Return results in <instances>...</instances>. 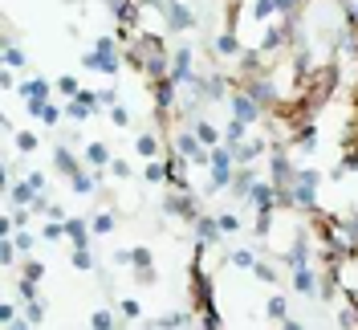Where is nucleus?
I'll use <instances>...</instances> for the list:
<instances>
[{"instance_id": "f257e3e1", "label": "nucleus", "mask_w": 358, "mask_h": 330, "mask_svg": "<svg viewBox=\"0 0 358 330\" xmlns=\"http://www.w3.org/2000/svg\"><path fill=\"white\" fill-rule=\"evenodd\" d=\"M171 151L187 155L192 167H208V163H212V147L200 143V135H196L192 123H176V131H171Z\"/></svg>"}, {"instance_id": "f03ea898", "label": "nucleus", "mask_w": 358, "mask_h": 330, "mask_svg": "<svg viewBox=\"0 0 358 330\" xmlns=\"http://www.w3.org/2000/svg\"><path fill=\"white\" fill-rule=\"evenodd\" d=\"M159 208H163V216H167V220H183V224H192V220L203 212L200 196H196L192 188H167Z\"/></svg>"}, {"instance_id": "7ed1b4c3", "label": "nucleus", "mask_w": 358, "mask_h": 330, "mask_svg": "<svg viewBox=\"0 0 358 330\" xmlns=\"http://www.w3.org/2000/svg\"><path fill=\"white\" fill-rule=\"evenodd\" d=\"M236 151L228 147V143H220V147H212V163H208V172H212V192H228V184H232V176H236Z\"/></svg>"}, {"instance_id": "20e7f679", "label": "nucleus", "mask_w": 358, "mask_h": 330, "mask_svg": "<svg viewBox=\"0 0 358 330\" xmlns=\"http://www.w3.org/2000/svg\"><path fill=\"white\" fill-rule=\"evenodd\" d=\"M317 184H322L317 167H297V179H293V188H289L297 212H313L317 208Z\"/></svg>"}, {"instance_id": "39448f33", "label": "nucleus", "mask_w": 358, "mask_h": 330, "mask_svg": "<svg viewBox=\"0 0 358 330\" xmlns=\"http://www.w3.org/2000/svg\"><path fill=\"white\" fill-rule=\"evenodd\" d=\"M24 98V110H29V118H41V110H45V102L57 94V86L49 82V78H24L21 82V90H17Z\"/></svg>"}, {"instance_id": "423d86ee", "label": "nucleus", "mask_w": 358, "mask_h": 330, "mask_svg": "<svg viewBox=\"0 0 358 330\" xmlns=\"http://www.w3.org/2000/svg\"><path fill=\"white\" fill-rule=\"evenodd\" d=\"M289 151H293V147L277 143V147L268 151V159H265V163H268V179H273L281 192H285V188H293V179H297V163L289 159Z\"/></svg>"}, {"instance_id": "0eeeda50", "label": "nucleus", "mask_w": 358, "mask_h": 330, "mask_svg": "<svg viewBox=\"0 0 358 330\" xmlns=\"http://www.w3.org/2000/svg\"><path fill=\"white\" fill-rule=\"evenodd\" d=\"M228 114L245 118V123H252V127H261V123L268 118V110L261 106V102H257V98H252V94H248L245 86H236L232 94H228Z\"/></svg>"}, {"instance_id": "6e6552de", "label": "nucleus", "mask_w": 358, "mask_h": 330, "mask_svg": "<svg viewBox=\"0 0 358 330\" xmlns=\"http://www.w3.org/2000/svg\"><path fill=\"white\" fill-rule=\"evenodd\" d=\"M82 69H98V74H106V78H118V69H122V53H102V49L90 45L86 53H82Z\"/></svg>"}, {"instance_id": "1a4fd4ad", "label": "nucleus", "mask_w": 358, "mask_h": 330, "mask_svg": "<svg viewBox=\"0 0 358 330\" xmlns=\"http://www.w3.org/2000/svg\"><path fill=\"white\" fill-rule=\"evenodd\" d=\"M236 151V163H261V159H268V151H273V139L268 135H248L241 147H232Z\"/></svg>"}, {"instance_id": "9d476101", "label": "nucleus", "mask_w": 358, "mask_h": 330, "mask_svg": "<svg viewBox=\"0 0 358 330\" xmlns=\"http://www.w3.org/2000/svg\"><path fill=\"white\" fill-rule=\"evenodd\" d=\"M252 212H277L281 208V200H277V184L273 179H257V188L248 192V200H245Z\"/></svg>"}, {"instance_id": "9b49d317", "label": "nucleus", "mask_w": 358, "mask_h": 330, "mask_svg": "<svg viewBox=\"0 0 358 330\" xmlns=\"http://www.w3.org/2000/svg\"><path fill=\"white\" fill-rule=\"evenodd\" d=\"M241 53H245V45H241V37H236V29L224 25V33L212 37V57H216V62H236Z\"/></svg>"}, {"instance_id": "f8f14e48", "label": "nucleus", "mask_w": 358, "mask_h": 330, "mask_svg": "<svg viewBox=\"0 0 358 330\" xmlns=\"http://www.w3.org/2000/svg\"><path fill=\"white\" fill-rule=\"evenodd\" d=\"M82 167H86V159H82V155H73L69 143H57V147H53V172H57L62 179H73Z\"/></svg>"}, {"instance_id": "ddd939ff", "label": "nucleus", "mask_w": 358, "mask_h": 330, "mask_svg": "<svg viewBox=\"0 0 358 330\" xmlns=\"http://www.w3.org/2000/svg\"><path fill=\"white\" fill-rule=\"evenodd\" d=\"M317 277H322V269H317V265L289 269V289H293V294H301V298H317Z\"/></svg>"}, {"instance_id": "4468645a", "label": "nucleus", "mask_w": 358, "mask_h": 330, "mask_svg": "<svg viewBox=\"0 0 358 330\" xmlns=\"http://www.w3.org/2000/svg\"><path fill=\"white\" fill-rule=\"evenodd\" d=\"M192 74H196V53H192V45H179V49H171V78L183 86Z\"/></svg>"}, {"instance_id": "2eb2a0df", "label": "nucleus", "mask_w": 358, "mask_h": 330, "mask_svg": "<svg viewBox=\"0 0 358 330\" xmlns=\"http://www.w3.org/2000/svg\"><path fill=\"white\" fill-rule=\"evenodd\" d=\"M192 233H196V241H203V245H220L224 241L220 216H208V212H200V216L192 220Z\"/></svg>"}, {"instance_id": "dca6fc26", "label": "nucleus", "mask_w": 358, "mask_h": 330, "mask_svg": "<svg viewBox=\"0 0 358 330\" xmlns=\"http://www.w3.org/2000/svg\"><path fill=\"white\" fill-rule=\"evenodd\" d=\"M163 167H167V188H192V184H187V167H192L187 155L171 151L167 159H163Z\"/></svg>"}, {"instance_id": "f3484780", "label": "nucleus", "mask_w": 358, "mask_h": 330, "mask_svg": "<svg viewBox=\"0 0 358 330\" xmlns=\"http://www.w3.org/2000/svg\"><path fill=\"white\" fill-rule=\"evenodd\" d=\"M252 188H257V163H241V167H236V176H232V184H228V196L248 200Z\"/></svg>"}, {"instance_id": "a211bd4d", "label": "nucleus", "mask_w": 358, "mask_h": 330, "mask_svg": "<svg viewBox=\"0 0 358 330\" xmlns=\"http://www.w3.org/2000/svg\"><path fill=\"white\" fill-rule=\"evenodd\" d=\"M196 29V13L183 4V0H171V13H167V33H187Z\"/></svg>"}, {"instance_id": "6ab92c4d", "label": "nucleus", "mask_w": 358, "mask_h": 330, "mask_svg": "<svg viewBox=\"0 0 358 330\" xmlns=\"http://www.w3.org/2000/svg\"><path fill=\"white\" fill-rule=\"evenodd\" d=\"M66 241L73 245V249H86V245L94 241V228H90L86 216H66Z\"/></svg>"}, {"instance_id": "aec40b11", "label": "nucleus", "mask_w": 358, "mask_h": 330, "mask_svg": "<svg viewBox=\"0 0 358 330\" xmlns=\"http://www.w3.org/2000/svg\"><path fill=\"white\" fill-rule=\"evenodd\" d=\"M82 159H86V167H94V172H106L114 155H110L106 143H86V147H82Z\"/></svg>"}, {"instance_id": "412c9836", "label": "nucleus", "mask_w": 358, "mask_h": 330, "mask_svg": "<svg viewBox=\"0 0 358 330\" xmlns=\"http://www.w3.org/2000/svg\"><path fill=\"white\" fill-rule=\"evenodd\" d=\"M248 135H252V123L236 118V114H228V123H224V143H228V147H241Z\"/></svg>"}, {"instance_id": "4be33fe9", "label": "nucleus", "mask_w": 358, "mask_h": 330, "mask_svg": "<svg viewBox=\"0 0 358 330\" xmlns=\"http://www.w3.org/2000/svg\"><path fill=\"white\" fill-rule=\"evenodd\" d=\"M192 127H196V135H200V143H208V147H220L224 143V131L220 127H216V123H212V118H192Z\"/></svg>"}, {"instance_id": "5701e85b", "label": "nucleus", "mask_w": 358, "mask_h": 330, "mask_svg": "<svg viewBox=\"0 0 358 330\" xmlns=\"http://www.w3.org/2000/svg\"><path fill=\"white\" fill-rule=\"evenodd\" d=\"M200 314L196 310H176V314H163V318H155L151 326H159V330H179V326H192Z\"/></svg>"}, {"instance_id": "b1692460", "label": "nucleus", "mask_w": 358, "mask_h": 330, "mask_svg": "<svg viewBox=\"0 0 358 330\" xmlns=\"http://www.w3.org/2000/svg\"><path fill=\"white\" fill-rule=\"evenodd\" d=\"M159 151H163V139H159L155 131H143L138 139H134V155H143V159H159Z\"/></svg>"}, {"instance_id": "393cba45", "label": "nucleus", "mask_w": 358, "mask_h": 330, "mask_svg": "<svg viewBox=\"0 0 358 330\" xmlns=\"http://www.w3.org/2000/svg\"><path fill=\"white\" fill-rule=\"evenodd\" d=\"M4 196H8V204H13V208H29L37 192H33V184H29V179H17V184L4 192Z\"/></svg>"}, {"instance_id": "a878e982", "label": "nucleus", "mask_w": 358, "mask_h": 330, "mask_svg": "<svg viewBox=\"0 0 358 330\" xmlns=\"http://www.w3.org/2000/svg\"><path fill=\"white\" fill-rule=\"evenodd\" d=\"M252 277H257V282H265V286H277V282H281V269H277V261H268V257H257Z\"/></svg>"}, {"instance_id": "bb28decb", "label": "nucleus", "mask_w": 358, "mask_h": 330, "mask_svg": "<svg viewBox=\"0 0 358 330\" xmlns=\"http://www.w3.org/2000/svg\"><path fill=\"white\" fill-rule=\"evenodd\" d=\"M45 322V302L33 298V302H21V326H41Z\"/></svg>"}, {"instance_id": "cd10ccee", "label": "nucleus", "mask_w": 358, "mask_h": 330, "mask_svg": "<svg viewBox=\"0 0 358 330\" xmlns=\"http://www.w3.org/2000/svg\"><path fill=\"white\" fill-rule=\"evenodd\" d=\"M94 114H98V110L90 106V102H82V98H69L66 102V118L69 123H90Z\"/></svg>"}, {"instance_id": "c85d7f7f", "label": "nucleus", "mask_w": 358, "mask_h": 330, "mask_svg": "<svg viewBox=\"0 0 358 330\" xmlns=\"http://www.w3.org/2000/svg\"><path fill=\"white\" fill-rule=\"evenodd\" d=\"M143 179H147L151 188H167V167H163V159H147V167H143Z\"/></svg>"}, {"instance_id": "c756f323", "label": "nucleus", "mask_w": 358, "mask_h": 330, "mask_svg": "<svg viewBox=\"0 0 358 330\" xmlns=\"http://www.w3.org/2000/svg\"><path fill=\"white\" fill-rule=\"evenodd\" d=\"M265 314L273 322H285V318H289V298H285V294H273L265 302Z\"/></svg>"}, {"instance_id": "7c9ffc66", "label": "nucleus", "mask_w": 358, "mask_h": 330, "mask_svg": "<svg viewBox=\"0 0 358 330\" xmlns=\"http://www.w3.org/2000/svg\"><path fill=\"white\" fill-rule=\"evenodd\" d=\"M21 257L24 253L17 249V237H0V265H4V269H13Z\"/></svg>"}, {"instance_id": "2f4dec72", "label": "nucleus", "mask_w": 358, "mask_h": 330, "mask_svg": "<svg viewBox=\"0 0 358 330\" xmlns=\"http://www.w3.org/2000/svg\"><path fill=\"white\" fill-rule=\"evenodd\" d=\"M334 326H342V330H358V302L342 298V310H338V322H334Z\"/></svg>"}, {"instance_id": "473e14b6", "label": "nucleus", "mask_w": 358, "mask_h": 330, "mask_svg": "<svg viewBox=\"0 0 358 330\" xmlns=\"http://www.w3.org/2000/svg\"><path fill=\"white\" fill-rule=\"evenodd\" d=\"M90 228H94V237H110L118 228V216L114 212H98V216H90Z\"/></svg>"}, {"instance_id": "72a5a7b5", "label": "nucleus", "mask_w": 358, "mask_h": 330, "mask_svg": "<svg viewBox=\"0 0 358 330\" xmlns=\"http://www.w3.org/2000/svg\"><path fill=\"white\" fill-rule=\"evenodd\" d=\"M53 86H57V94H62V102H69V98H78V94H82V82H78L73 74H62Z\"/></svg>"}, {"instance_id": "f704fd0d", "label": "nucleus", "mask_w": 358, "mask_h": 330, "mask_svg": "<svg viewBox=\"0 0 358 330\" xmlns=\"http://www.w3.org/2000/svg\"><path fill=\"white\" fill-rule=\"evenodd\" d=\"M151 261H155V257H151V249H147V245H134V249H127V265H131V269H147Z\"/></svg>"}, {"instance_id": "c9c22d12", "label": "nucleus", "mask_w": 358, "mask_h": 330, "mask_svg": "<svg viewBox=\"0 0 358 330\" xmlns=\"http://www.w3.org/2000/svg\"><path fill=\"white\" fill-rule=\"evenodd\" d=\"M228 265H232V269H248V273H252L257 253H252V249H232V253H228Z\"/></svg>"}, {"instance_id": "e433bc0d", "label": "nucleus", "mask_w": 358, "mask_h": 330, "mask_svg": "<svg viewBox=\"0 0 358 330\" xmlns=\"http://www.w3.org/2000/svg\"><path fill=\"white\" fill-rule=\"evenodd\" d=\"M69 261H73V269H82V273H94V269H98L94 253H90V245H86V249H73V253H69Z\"/></svg>"}, {"instance_id": "4c0bfd02", "label": "nucleus", "mask_w": 358, "mask_h": 330, "mask_svg": "<svg viewBox=\"0 0 358 330\" xmlns=\"http://www.w3.org/2000/svg\"><path fill=\"white\" fill-rule=\"evenodd\" d=\"M4 66L8 69H24L29 66V53H24L21 45H4Z\"/></svg>"}, {"instance_id": "58836bf2", "label": "nucleus", "mask_w": 358, "mask_h": 330, "mask_svg": "<svg viewBox=\"0 0 358 330\" xmlns=\"http://www.w3.org/2000/svg\"><path fill=\"white\" fill-rule=\"evenodd\" d=\"M62 237H66V220H53V216H49L41 224V241L53 245V241H62Z\"/></svg>"}, {"instance_id": "ea45409f", "label": "nucleus", "mask_w": 358, "mask_h": 330, "mask_svg": "<svg viewBox=\"0 0 358 330\" xmlns=\"http://www.w3.org/2000/svg\"><path fill=\"white\" fill-rule=\"evenodd\" d=\"M0 326H21V302H4L0 306Z\"/></svg>"}, {"instance_id": "a19ab883", "label": "nucleus", "mask_w": 358, "mask_h": 330, "mask_svg": "<svg viewBox=\"0 0 358 330\" xmlns=\"http://www.w3.org/2000/svg\"><path fill=\"white\" fill-rule=\"evenodd\" d=\"M21 277H29V282H41V277H45V265L37 261L33 253H29V257L21 261Z\"/></svg>"}, {"instance_id": "79ce46f5", "label": "nucleus", "mask_w": 358, "mask_h": 330, "mask_svg": "<svg viewBox=\"0 0 358 330\" xmlns=\"http://www.w3.org/2000/svg\"><path fill=\"white\" fill-rule=\"evenodd\" d=\"M62 118H66V102H62V106H53V102H45V110H41V118H37V123H45V127H57Z\"/></svg>"}, {"instance_id": "37998d69", "label": "nucleus", "mask_w": 358, "mask_h": 330, "mask_svg": "<svg viewBox=\"0 0 358 330\" xmlns=\"http://www.w3.org/2000/svg\"><path fill=\"white\" fill-rule=\"evenodd\" d=\"M29 208H33V216H49V212H53V200H49V188H45V192H37Z\"/></svg>"}, {"instance_id": "c03bdc74", "label": "nucleus", "mask_w": 358, "mask_h": 330, "mask_svg": "<svg viewBox=\"0 0 358 330\" xmlns=\"http://www.w3.org/2000/svg\"><path fill=\"white\" fill-rule=\"evenodd\" d=\"M94 49H102V53H122V41L110 37V33H98V37H94Z\"/></svg>"}, {"instance_id": "a18cd8bd", "label": "nucleus", "mask_w": 358, "mask_h": 330, "mask_svg": "<svg viewBox=\"0 0 358 330\" xmlns=\"http://www.w3.org/2000/svg\"><path fill=\"white\" fill-rule=\"evenodd\" d=\"M41 282H29V277H21V282H17V298H21V302H33V298H41Z\"/></svg>"}, {"instance_id": "49530a36", "label": "nucleus", "mask_w": 358, "mask_h": 330, "mask_svg": "<svg viewBox=\"0 0 358 330\" xmlns=\"http://www.w3.org/2000/svg\"><path fill=\"white\" fill-rule=\"evenodd\" d=\"M37 147H41V143H37V135L33 131H17V151L21 155H33Z\"/></svg>"}, {"instance_id": "de8ad7c7", "label": "nucleus", "mask_w": 358, "mask_h": 330, "mask_svg": "<svg viewBox=\"0 0 358 330\" xmlns=\"http://www.w3.org/2000/svg\"><path fill=\"white\" fill-rule=\"evenodd\" d=\"M90 326L94 330H110V326H118V322H114L110 310H94V314H90Z\"/></svg>"}, {"instance_id": "09e8293b", "label": "nucleus", "mask_w": 358, "mask_h": 330, "mask_svg": "<svg viewBox=\"0 0 358 330\" xmlns=\"http://www.w3.org/2000/svg\"><path fill=\"white\" fill-rule=\"evenodd\" d=\"M200 326H208V330H220V326H224L220 310H216V306H208V310H200Z\"/></svg>"}, {"instance_id": "8fccbe9b", "label": "nucleus", "mask_w": 358, "mask_h": 330, "mask_svg": "<svg viewBox=\"0 0 358 330\" xmlns=\"http://www.w3.org/2000/svg\"><path fill=\"white\" fill-rule=\"evenodd\" d=\"M220 228H224V237H232V233H241L245 224H241V216H236V212H220Z\"/></svg>"}, {"instance_id": "3c124183", "label": "nucleus", "mask_w": 358, "mask_h": 330, "mask_svg": "<svg viewBox=\"0 0 358 330\" xmlns=\"http://www.w3.org/2000/svg\"><path fill=\"white\" fill-rule=\"evenodd\" d=\"M118 314H122V318H143V306H138L134 298H122V302H118Z\"/></svg>"}, {"instance_id": "603ef678", "label": "nucleus", "mask_w": 358, "mask_h": 330, "mask_svg": "<svg viewBox=\"0 0 358 330\" xmlns=\"http://www.w3.org/2000/svg\"><path fill=\"white\" fill-rule=\"evenodd\" d=\"M110 123L127 131V127H131V110H127V106H110Z\"/></svg>"}, {"instance_id": "864d4df0", "label": "nucleus", "mask_w": 358, "mask_h": 330, "mask_svg": "<svg viewBox=\"0 0 358 330\" xmlns=\"http://www.w3.org/2000/svg\"><path fill=\"white\" fill-rule=\"evenodd\" d=\"M134 282H138V286H155V282H159L155 265H147V269H134Z\"/></svg>"}, {"instance_id": "5fc2aeb1", "label": "nucleus", "mask_w": 358, "mask_h": 330, "mask_svg": "<svg viewBox=\"0 0 358 330\" xmlns=\"http://www.w3.org/2000/svg\"><path fill=\"white\" fill-rule=\"evenodd\" d=\"M114 179H131V163L127 159H110V167H106Z\"/></svg>"}, {"instance_id": "6e6d98bb", "label": "nucleus", "mask_w": 358, "mask_h": 330, "mask_svg": "<svg viewBox=\"0 0 358 330\" xmlns=\"http://www.w3.org/2000/svg\"><path fill=\"white\" fill-rule=\"evenodd\" d=\"M342 224H346V237L355 241V249H358V212H346L342 216Z\"/></svg>"}, {"instance_id": "4d7b16f0", "label": "nucleus", "mask_w": 358, "mask_h": 330, "mask_svg": "<svg viewBox=\"0 0 358 330\" xmlns=\"http://www.w3.org/2000/svg\"><path fill=\"white\" fill-rule=\"evenodd\" d=\"M0 179H4V192L17 184V163H13V159H4V172H0Z\"/></svg>"}, {"instance_id": "13d9d810", "label": "nucleus", "mask_w": 358, "mask_h": 330, "mask_svg": "<svg viewBox=\"0 0 358 330\" xmlns=\"http://www.w3.org/2000/svg\"><path fill=\"white\" fill-rule=\"evenodd\" d=\"M24 179L33 184V192H45V188H49V179H45V172H24Z\"/></svg>"}, {"instance_id": "bf43d9fd", "label": "nucleus", "mask_w": 358, "mask_h": 330, "mask_svg": "<svg viewBox=\"0 0 358 330\" xmlns=\"http://www.w3.org/2000/svg\"><path fill=\"white\" fill-rule=\"evenodd\" d=\"M98 98H102V106H106V110H110V106H118V90H114V86L98 90Z\"/></svg>"}, {"instance_id": "052dcab7", "label": "nucleus", "mask_w": 358, "mask_h": 330, "mask_svg": "<svg viewBox=\"0 0 358 330\" xmlns=\"http://www.w3.org/2000/svg\"><path fill=\"white\" fill-rule=\"evenodd\" d=\"M0 86H4V90H21V86H17V69L4 66V74H0Z\"/></svg>"}, {"instance_id": "680f3d73", "label": "nucleus", "mask_w": 358, "mask_h": 330, "mask_svg": "<svg viewBox=\"0 0 358 330\" xmlns=\"http://www.w3.org/2000/svg\"><path fill=\"white\" fill-rule=\"evenodd\" d=\"M342 13H346V21H358V0H342Z\"/></svg>"}, {"instance_id": "e2e57ef3", "label": "nucleus", "mask_w": 358, "mask_h": 330, "mask_svg": "<svg viewBox=\"0 0 358 330\" xmlns=\"http://www.w3.org/2000/svg\"><path fill=\"white\" fill-rule=\"evenodd\" d=\"M4 45H17V25H4Z\"/></svg>"}, {"instance_id": "0e129e2a", "label": "nucleus", "mask_w": 358, "mask_h": 330, "mask_svg": "<svg viewBox=\"0 0 358 330\" xmlns=\"http://www.w3.org/2000/svg\"><path fill=\"white\" fill-rule=\"evenodd\" d=\"M66 4H69V8H78V4H82V0H66Z\"/></svg>"}]
</instances>
